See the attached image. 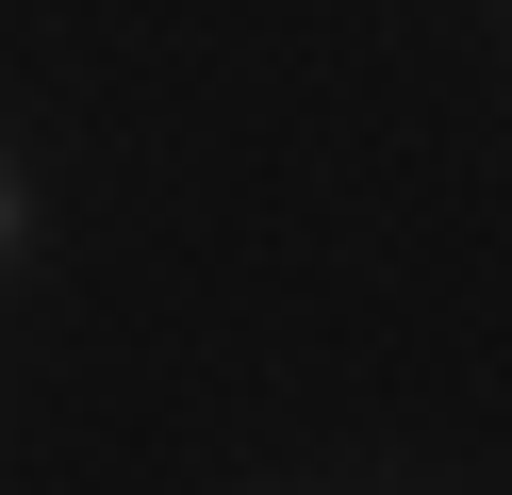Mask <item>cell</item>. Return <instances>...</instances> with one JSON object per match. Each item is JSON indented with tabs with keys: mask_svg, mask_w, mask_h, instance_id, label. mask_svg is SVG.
I'll use <instances>...</instances> for the list:
<instances>
[{
	"mask_svg": "<svg viewBox=\"0 0 512 495\" xmlns=\"http://www.w3.org/2000/svg\"><path fill=\"white\" fill-rule=\"evenodd\" d=\"M34 248V182H17V149H0V264Z\"/></svg>",
	"mask_w": 512,
	"mask_h": 495,
	"instance_id": "1",
	"label": "cell"
}]
</instances>
